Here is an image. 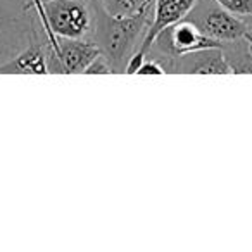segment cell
<instances>
[{
  "label": "cell",
  "instance_id": "cell-14",
  "mask_svg": "<svg viewBox=\"0 0 252 252\" xmlns=\"http://www.w3.org/2000/svg\"><path fill=\"white\" fill-rule=\"evenodd\" d=\"M32 4L35 5V11H36V18H42L43 14V2L42 0H32Z\"/></svg>",
  "mask_w": 252,
  "mask_h": 252
},
{
  "label": "cell",
  "instance_id": "cell-4",
  "mask_svg": "<svg viewBox=\"0 0 252 252\" xmlns=\"http://www.w3.org/2000/svg\"><path fill=\"white\" fill-rule=\"evenodd\" d=\"M100 56L94 38H63L57 36V47L47 43V67L50 73L80 74Z\"/></svg>",
  "mask_w": 252,
  "mask_h": 252
},
{
  "label": "cell",
  "instance_id": "cell-1",
  "mask_svg": "<svg viewBox=\"0 0 252 252\" xmlns=\"http://www.w3.org/2000/svg\"><path fill=\"white\" fill-rule=\"evenodd\" d=\"M95 21L92 36L100 49V56L107 61L111 73H125L126 64L140 47L149 25L152 11L138 12L133 16H112L94 0Z\"/></svg>",
  "mask_w": 252,
  "mask_h": 252
},
{
  "label": "cell",
  "instance_id": "cell-11",
  "mask_svg": "<svg viewBox=\"0 0 252 252\" xmlns=\"http://www.w3.org/2000/svg\"><path fill=\"white\" fill-rule=\"evenodd\" d=\"M216 2L240 19L252 18V0H216Z\"/></svg>",
  "mask_w": 252,
  "mask_h": 252
},
{
  "label": "cell",
  "instance_id": "cell-2",
  "mask_svg": "<svg viewBox=\"0 0 252 252\" xmlns=\"http://www.w3.org/2000/svg\"><path fill=\"white\" fill-rule=\"evenodd\" d=\"M94 21V0H43L40 26L52 49L57 47V36L90 38Z\"/></svg>",
  "mask_w": 252,
  "mask_h": 252
},
{
  "label": "cell",
  "instance_id": "cell-3",
  "mask_svg": "<svg viewBox=\"0 0 252 252\" xmlns=\"http://www.w3.org/2000/svg\"><path fill=\"white\" fill-rule=\"evenodd\" d=\"M185 19L192 21L200 32L220 43L244 38L249 26L244 19L228 12L216 0H199Z\"/></svg>",
  "mask_w": 252,
  "mask_h": 252
},
{
  "label": "cell",
  "instance_id": "cell-13",
  "mask_svg": "<svg viewBox=\"0 0 252 252\" xmlns=\"http://www.w3.org/2000/svg\"><path fill=\"white\" fill-rule=\"evenodd\" d=\"M85 73L87 74H107V73H111V67H109L107 61H105L104 57L98 56L97 59H95L94 63L87 67Z\"/></svg>",
  "mask_w": 252,
  "mask_h": 252
},
{
  "label": "cell",
  "instance_id": "cell-9",
  "mask_svg": "<svg viewBox=\"0 0 252 252\" xmlns=\"http://www.w3.org/2000/svg\"><path fill=\"white\" fill-rule=\"evenodd\" d=\"M104 11L112 16H133L138 12L152 11L154 0H98Z\"/></svg>",
  "mask_w": 252,
  "mask_h": 252
},
{
  "label": "cell",
  "instance_id": "cell-17",
  "mask_svg": "<svg viewBox=\"0 0 252 252\" xmlns=\"http://www.w3.org/2000/svg\"><path fill=\"white\" fill-rule=\"evenodd\" d=\"M42 2H43V0H42Z\"/></svg>",
  "mask_w": 252,
  "mask_h": 252
},
{
  "label": "cell",
  "instance_id": "cell-10",
  "mask_svg": "<svg viewBox=\"0 0 252 252\" xmlns=\"http://www.w3.org/2000/svg\"><path fill=\"white\" fill-rule=\"evenodd\" d=\"M35 19H32L30 21V25H23V19L18 18V12H14L11 7H7V5L0 0V33H2V30L9 28V30H14V28H19V30H28L32 25H35ZM33 28V26H32ZM32 32V30H30ZM30 32H19V33H30Z\"/></svg>",
  "mask_w": 252,
  "mask_h": 252
},
{
  "label": "cell",
  "instance_id": "cell-16",
  "mask_svg": "<svg viewBox=\"0 0 252 252\" xmlns=\"http://www.w3.org/2000/svg\"><path fill=\"white\" fill-rule=\"evenodd\" d=\"M244 21L247 23V26H249V28H252V18H245Z\"/></svg>",
  "mask_w": 252,
  "mask_h": 252
},
{
  "label": "cell",
  "instance_id": "cell-7",
  "mask_svg": "<svg viewBox=\"0 0 252 252\" xmlns=\"http://www.w3.org/2000/svg\"><path fill=\"white\" fill-rule=\"evenodd\" d=\"M42 35V26H36L32 33L28 45L23 47L12 59L7 63L0 64V74H49V67H47V36Z\"/></svg>",
  "mask_w": 252,
  "mask_h": 252
},
{
  "label": "cell",
  "instance_id": "cell-15",
  "mask_svg": "<svg viewBox=\"0 0 252 252\" xmlns=\"http://www.w3.org/2000/svg\"><path fill=\"white\" fill-rule=\"evenodd\" d=\"M245 40H247L249 49H251V52H252V28L247 30V33H245Z\"/></svg>",
  "mask_w": 252,
  "mask_h": 252
},
{
  "label": "cell",
  "instance_id": "cell-5",
  "mask_svg": "<svg viewBox=\"0 0 252 252\" xmlns=\"http://www.w3.org/2000/svg\"><path fill=\"white\" fill-rule=\"evenodd\" d=\"M199 0H154V7H152V21L149 25V30L145 33L144 40H142L140 47L137 52L131 56V59L126 64L125 73L128 74H137V69L140 64L144 63L145 56L151 50L152 43H154L156 36L162 32V30L169 28L175 23L182 21L189 16V12L195 7Z\"/></svg>",
  "mask_w": 252,
  "mask_h": 252
},
{
  "label": "cell",
  "instance_id": "cell-12",
  "mask_svg": "<svg viewBox=\"0 0 252 252\" xmlns=\"http://www.w3.org/2000/svg\"><path fill=\"white\" fill-rule=\"evenodd\" d=\"M137 74H166V71L156 59L145 57L144 63H142L140 67L137 69Z\"/></svg>",
  "mask_w": 252,
  "mask_h": 252
},
{
  "label": "cell",
  "instance_id": "cell-8",
  "mask_svg": "<svg viewBox=\"0 0 252 252\" xmlns=\"http://www.w3.org/2000/svg\"><path fill=\"white\" fill-rule=\"evenodd\" d=\"M221 50L230 66L231 74H252V52L245 36L237 42L223 43Z\"/></svg>",
  "mask_w": 252,
  "mask_h": 252
},
{
  "label": "cell",
  "instance_id": "cell-6",
  "mask_svg": "<svg viewBox=\"0 0 252 252\" xmlns=\"http://www.w3.org/2000/svg\"><path fill=\"white\" fill-rule=\"evenodd\" d=\"M211 47H223V43L206 36L192 21L182 19V21L175 23L169 28L162 30L156 36L151 50L152 52L175 57V56H182V54L193 52V50L211 49Z\"/></svg>",
  "mask_w": 252,
  "mask_h": 252
}]
</instances>
